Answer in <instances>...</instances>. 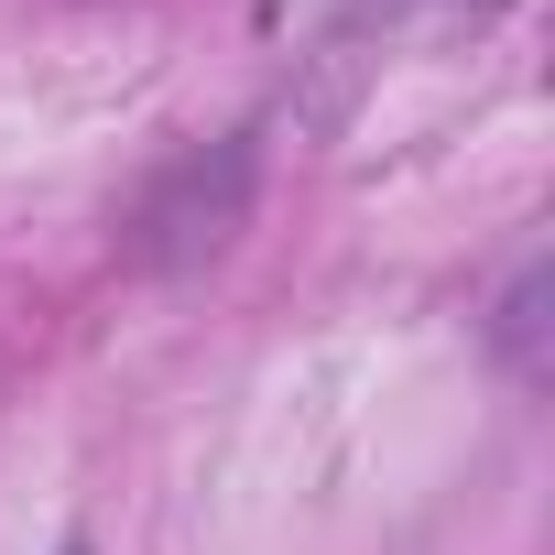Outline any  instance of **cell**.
Listing matches in <instances>:
<instances>
[]
</instances>
